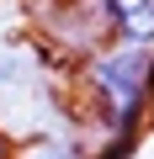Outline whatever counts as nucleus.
I'll return each instance as SVG.
<instances>
[{
	"label": "nucleus",
	"instance_id": "obj_1",
	"mask_svg": "<svg viewBox=\"0 0 154 159\" xmlns=\"http://www.w3.org/2000/svg\"><path fill=\"white\" fill-rule=\"evenodd\" d=\"M74 85V127L91 143L101 138H143V122L154 111V53L106 43L85 64L69 69Z\"/></svg>",
	"mask_w": 154,
	"mask_h": 159
},
{
	"label": "nucleus",
	"instance_id": "obj_2",
	"mask_svg": "<svg viewBox=\"0 0 154 159\" xmlns=\"http://www.w3.org/2000/svg\"><path fill=\"white\" fill-rule=\"evenodd\" d=\"M96 6H101V21H106L112 43L154 53V0H96Z\"/></svg>",
	"mask_w": 154,
	"mask_h": 159
},
{
	"label": "nucleus",
	"instance_id": "obj_3",
	"mask_svg": "<svg viewBox=\"0 0 154 159\" xmlns=\"http://www.w3.org/2000/svg\"><path fill=\"white\" fill-rule=\"evenodd\" d=\"M27 80H32L27 48H0V90H27Z\"/></svg>",
	"mask_w": 154,
	"mask_h": 159
},
{
	"label": "nucleus",
	"instance_id": "obj_4",
	"mask_svg": "<svg viewBox=\"0 0 154 159\" xmlns=\"http://www.w3.org/2000/svg\"><path fill=\"white\" fill-rule=\"evenodd\" d=\"M16 154H21V138H16L6 122H0V159H16Z\"/></svg>",
	"mask_w": 154,
	"mask_h": 159
}]
</instances>
